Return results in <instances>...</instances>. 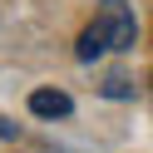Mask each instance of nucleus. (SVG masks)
Instances as JSON below:
<instances>
[{"label":"nucleus","instance_id":"nucleus-2","mask_svg":"<svg viewBox=\"0 0 153 153\" xmlns=\"http://www.w3.org/2000/svg\"><path fill=\"white\" fill-rule=\"evenodd\" d=\"M74 104H69V94L64 89H35L30 94V114H40V119H64Z\"/></svg>","mask_w":153,"mask_h":153},{"label":"nucleus","instance_id":"nucleus-1","mask_svg":"<svg viewBox=\"0 0 153 153\" xmlns=\"http://www.w3.org/2000/svg\"><path fill=\"white\" fill-rule=\"evenodd\" d=\"M133 40H138L133 5L128 0H99V15H94V25L79 35L74 54L89 64V59H99V54H109V50H133Z\"/></svg>","mask_w":153,"mask_h":153},{"label":"nucleus","instance_id":"nucleus-3","mask_svg":"<svg viewBox=\"0 0 153 153\" xmlns=\"http://www.w3.org/2000/svg\"><path fill=\"white\" fill-rule=\"evenodd\" d=\"M15 133H20V128H15L10 119H0V138H15Z\"/></svg>","mask_w":153,"mask_h":153}]
</instances>
